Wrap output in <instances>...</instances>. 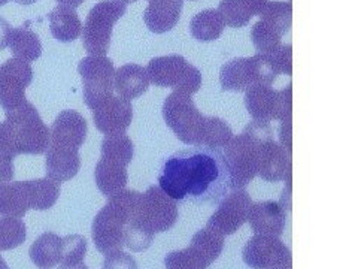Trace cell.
Returning <instances> with one entry per match:
<instances>
[{"instance_id": "obj_1", "label": "cell", "mask_w": 358, "mask_h": 269, "mask_svg": "<svg viewBox=\"0 0 358 269\" xmlns=\"http://www.w3.org/2000/svg\"><path fill=\"white\" fill-rule=\"evenodd\" d=\"M159 187L173 200L220 202L230 190V174L221 150L194 145L164 157Z\"/></svg>"}, {"instance_id": "obj_2", "label": "cell", "mask_w": 358, "mask_h": 269, "mask_svg": "<svg viewBox=\"0 0 358 269\" xmlns=\"http://www.w3.org/2000/svg\"><path fill=\"white\" fill-rule=\"evenodd\" d=\"M142 193L136 190H121L108 198V204L100 209L92 226V237L97 251L108 254L124 247L126 224L134 219L139 209Z\"/></svg>"}, {"instance_id": "obj_3", "label": "cell", "mask_w": 358, "mask_h": 269, "mask_svg": "<svg viewBox=\"0 0 358 269\" xmlns=\"http://www.w3.org/2000/svg\"><path fill=\"white\" fill-rule=\"evenodd\" d=\"M273 138V129L268 121L254 120L238 137L224 147L230 174V190H241L248 186L257 175L259 145L262 141Z\"/></svg>"}, {"instance_id": "obj_4", "label": "cell", "mask_w": 358, "mask_h": 269, "mask_svg": "<svg viewBox=\"0 0 358 269\" xmlns=\"http://www.w3.org/2000/svg\"><path fill=\"white\" fill-rule=\"evenodd\" d=\"M192 96L175 90L164 100L163 118L179 141L187 145H201L206 116L197 109Z\"/></svg>"}, {"instance_id": "obj_5", "label": "cell", "mask_w": 358, "mask_h": 269, "mask_svg": "<svg viewBox=\"0 0 358 269\" xmlns=\"http://www.w3.org/2000/svg\"><path fill=\"white\" fill-rule=\"evenodd\" d=\"M278 72L266 54L257 53L252 57H236L224 63L220 71L222 92H246L252 85H272Z\"/></svg>"}, {"instance_id": "obj_6", "label": "cell", "mask_w": 358, "mask_h": 269, "mask_svg": "<svg viewBox=\"0 0 358 269\" xmlns=\"http://www.w3.org/2000/svg\"><path fill=\"white\" fill-rule=\"evenodd\" d=\"M127 5L118 0H100L83 26V45L90 55H106L115 22L126 14Z\"/></svg>"}, {"instance_id": "obj_7", "label": "cell", "mask_w": 358, "mask_h": 269, "mask_svg": "<svg viewBox=\"0 0 358 269\" xmlns=\"http://www.w3.org/2000/svg\"><path fill=\"white\" fill-rule=\"evenodd\" d=\"M6 121L13 127L20 154H43L50 147V129L30 102L6 111Z\"/></svg>"}, {"instance_id": "obj_8", "label": "cell", "mask_w": 358, "mask_h": 269, "mask_svg": "<svg viewBox=\"0 0 358 269\" xmlns=\"http://www.w3.org/2000/svg\"><path fill=\"white\" fill-rule=\"evenodd\" d=\"M147 74L154 85L169 87L188 95L197 93L201 87V72L178 54L152 59L148 63Z\"/></svg>"}, {"instance_id": "obj_9", "label": "cell", "mask_w": 358, "mask_h": 269, "mask_svg": "<svg viewBox=\"0 0 358 269\" xmlns=\"http://www.w3.org/2000/svg\"><path fill=\"white\" fill-rule=\"evenodd\" d=\"M84 85V102L88 108L96 109L106 99L114 96L115 67L105 55H88L78 64Z\"/></svg>"}, {"instance_id": "obj_10", "label": "cell", "mask_w": 358, "mask_h": 269, "mask_svg": "<svg viewBox=\"0 0 358 269\" xmlns=\"http://www.w3.org/2000/svg\"><path fill=\"white\" fill-rule=\"evenodd\" d=\"M291 85L278 92L271 85L257 84L246 90L245 106L250 116L262 121L291 120Z\"/></svg>"}, {"instance_id": "obj_11", "label": "cell", "mask_w": 358, "mask_h": 269, "mask_svg": "<svg viewBox=\"0 0 358 269\" xmlns=\"http://www.w3.org/2000/svg\"><path fill=\"white\" fill-rule=\"evenodd\" d=\"M179 217L176 200L167 196L159 186H150L141 196L139 209L134 219L154 233L171 230Z\"/></svg>"}, {"instance_id": "obj_12", "label": "cell", "mask_w": 358, "mask_h": 269, "mask_svg": "<svg viewBox=\"0 0 358 269\" xmlns=\"http://www.w3.org/2000/svg\"><path fill=\"white\" fill-rule=\"evenodd\" d=\"M243 262L252 269L291 268V251L279 237L255 235L242 250Z\"/></svg>"}, {"instance_id": "obj_13", "label": "cell", "mask_w": 358, "mask_h": 269, "mask_svg": "<svg viewBox=\"0 0 358 269\" xmlns=\"http://www.w3.org/2000/svg\"><path fill=\"white\" fill-rule=\"evenodd\" d=\"M33 80L29 62L9 59L0 66V106L13 111L26 102V88Z\"/></svg>"}, {"instance_id": "obj_14", "label": "cell", "mask_w": 358, "mask_h": 269, "mask_svg": "<svg viewBox=\"0 0 358 269\" xmlns=\"http://www.w3.org/2000/svg\"><path fill=\"white\" fill-rule=\"evenodd\" d=\"M252 204L251 195L246 190H233L220 202L217 211L208 220L206 228L221 233L222 237L236 233L248 220Z\"/></svg>"}, {"instance_id": "obj_15", "label": "cell", "mask_w": 358, "mask_h": 269, "mask_svg": "<svg viewBox=\"0 0 358 269\" xmlns=\"http://www.w3.org/2000/svg\"><path fill=\"white\" fill-rule=\"evenodd\" d=\"M88 133V125L80 112L66 109L54 120L50 129V147L80 151Z\"/></svg>"}, {"instance_id": "obj_16", "label": "cell", "mask_w": 358, "mask_h": 269, "mask_svg": "<svg viewBox=\"0 0 358 269\" xmlns=\"http://www.w3.org/2000/svg\"><path fill=\"white\" fill-rule=\"evenodd\" d=\"M133 120V106L130 100L120 96H110L103 104L93 109V121L99 132L110 134L126 133Z\"/></svg>"}, {"instance_id": "obj_17", "label": "cell", "mask_w": 358, "mask_h": 269, "mask_svg": "<svg viewBox=\"0 0 358 269\" xmlns=\"http://www.w3.org/2000/svg\"><path fill=\"white\" fill-rule=\"evenodd\" d=\"M291 172L289 153L273 138L262 141L259 145V160H257V175L266 181L278 183L285 179Z\"/></svg>"}, {"instance_id": "obj_18", "label": "cell", "mask_w": 358, "mask_h": 269, "mask_svg": "<svg viewBox=\"0 0 358 269\" xmlns=\"http://www.w3.org/2000/svg\"><path fill=\"white\" fill-rule=\"evenodd\" d=\"M248 221L255 235H273L281 237L287 224V211L281 202L263 200L251 205Z\"/></svg>"}, {"instance_id": "obj_19", "label": "cell", "mask_w": 358, "mask_h": 269, "mask_svg": "<svg viewBox=\"0 0 358 269\" xmlns=\"http://www.w3.org/2000/svg\"><path fill=\"white\" fill-rule=\"evenodd\" d=\"M182 8V0H148V6L143 11V21L152 33L162 35L178 25Z\"/></svg>"}, {"instance_id": "obj_20", "label": "cell", "mask_w": 358, "mask_h": 269, "mask_svg": "<svg viewBox=\"0 0 358 269\" xmlns=\"http://www.w3.org/2000/svg\"><path fill=\"white\" fill-rule=\"evenodd\" d=\"M224 237L221 233L205 228L194 233L192 242L187 247L188 254L192 256L199 269H208L221 256L224 250Z\"/></svg>"}, {"instance_id": "obj_21", "label": "cell", "mask_w": 358, "mask_h": 269, "mask_svg": "<svg viewBox=\"0 0 358 269\" xmlns=\"http://www.w3.org/2000/svg\"><path fill=\"white\" fill-rule=\"evenodd\" d=\"M150 87V78L147 69L143 66L129 63L121 66L115 71L114 76V90L120 97L131 100L141 97L143 93H147Z\"/></svg>"}, {"instance_id": "obj_22", "label": "cell", "mask_w": 358, "mask_h": 269, "mask_svg": "<svg viewBox=\"0 0 358 269\" xmlns=\"http://www.w3.org/2000/svg\"><path fill=\"white\" fill-rule=\"evenodd\" d=\"M47 177L57 183L69 181L80 172L81 156L80 151L64 150L57 147H48L47 150Z\"/></svg>"}, {"instance_id": "obj_23", "label": "cell", "mask_w": 358, "mask_h": 269, "mask_svg": "<svg viewBox=\"0 0 358 269\" xmlns=\"http://www.w3.org/2000/svg\"><path fill=\"white\" fill-rule=\"evenodd\" d=\"M94 179L100 192L105 198H110L121 190H124L129 183L127 166L110 159H100L94 170Z\"/></svg>"}, {"instance_id": "obj_24", "label": "cell", "mask_w": 358, "mask_h": 269, "mask_svg": "<svg viewBox=\"0 0 358 269\" xmlns=\"http://www.w3.org/2000/svg\"><path fill=\"white\" fill-rule=\"evenodd\" d=\"M268 0H221L218 13L229 27L241 29L259 15Z\"/></svg>"}, {"instance_id": "obj_25", "label": "cell", "mask_w": 358, "mask_h": 269, "mask_svg": "<svg viewBox=\"0 0 358 269\" xmlns=\"http://www.w3.org/2000/svg\"><path fill=\"white\" fill-rule=\"evenodd\" d=\"M50 29L59 42H73L83 33V22L73 8L59 5L50 13Z\"/></svg>"}, {"instance_id": "obj_26", "label": "cell", "mask_w": 358, "mask_h": 269, "mask_svg": "<svg viewBox=\"0 0 358 269\" xmlns=\"http://www.w3.org/2000/svg\"><path fill=\"white\" fill-rule=\"evenodd\" d=\"M30 209L24 181L0 184V216L22 219Z\"/></svg>"}, {"instance_id": "obj_27", "label": "cell", "mask_w": 358, "mask_h": 269, "mask_svg": "<svg viewBox=\"0 0 358 269\" xmlns=\"http://www.w3.org/2000/svg\"><path fill=\"white\" fill-rule=\"evenodd\" d=\"M30 259L41 269L57 266L62 259V238L52 232H45L31 244Z\"/></svg>"}, {"instance_id": "obj_28", "label": "cell", "mask_w": 358, "mask_h": 269, "mask_svg": "<svg viewBox=\"0 0 358 269\" xmlns=\"http://www.w3.org/2000/svg\"><path fill=\"white\" fill-rule=\"evenodd\" d=\"M29 202H30V209L36 211H47L55 205V202L60 198L62 187L60 183L54 181L51 178H38L31 179V181H24Z\"/></svg>"}, {"instance_id": "obj_29", "label": "cell", "mask_w": 358, "mask_h": 269, "mask_svg": "<svg viewBox=\"0 0 358 269\" xmlns=\"http://www.w3.org/2000/svg\"><path fill=\"white\" fill-rule=\"evenodd\" d=\"M226 22L217 9H203L189 21V32L199 42H210L218 39Z\"/></svg>"}, {"instance_id": "obj_30", "label": "cell", "mask_w": 358, "mask_h": 269, "mask_svg": "<svg viewBox=\"0 0 358 269\" xmlns=\"http://www.w3.org/2000/svg\"><path fill=\"white\" fill-rule=\"evenodd\" d=\"M8 47L15 59L24 62H35L42 54V43L35 32L27 27H17L10 32Z\"/></svg>"}, {"instance_id": "obj_31", "label": "cell", "mask_w": 358, "mask_h": 269, "mask_svg": "<svg viewBox=\"0 0 358 269\" xmlns=\"http://www.w3.org/2000/svg\"><path fill=\"white\" fill-rule=\"evenodd\" d=\"M259 15L260 21H263L266 26L284 36L291 27L293 6H291L289 2H267V5L263 8Z\"/></svg>"}, {"instance_id": "obj_32", "label": "cell", "mask_w": 358, "mask_h": 269, "mask_svg": "<svg viewBox=\"0 0 358 269\" xmlns=\"http://www.w3.org/2000/svg\"><path fill=\"white\" fill-rule=\"evenodd\" d=\"M134 156V145L126 133L105 137L102 142V157L120 162L124 166L131 163Z\"/></svg>"}, {"instance_id": "obj_33", "label": "cell", "mask_w": 358, "mask_h": 269, "mask_svg": "<svg viewBox=\"0 0 358 269\" xmlns=\"http://www.w3.org/2000/svg\"><path fill=\"white\" fill-rule=\"evenodd\" d=\"M27 238L24 221L15 217L0 219V251L14 250Z\"/></svg>"}, {"instance_id": "obj_34", "label": "cell", "mask_w": 358, "mask_h": 269, "mask_svg": "<svg viewBox=\"0 0 358 269\" xmlns=\"http://www.w3.org/2000/svg\"><path fill=\"white\" fill-rule=\"evenodd\" d=\"M233 132L226 121L220 117H206V127L201 145L208 149L221 150L231 141Z\"/></svg>"}, {"instance_id": "obj_35", "label": "cell", "mask_w": 358, "mask_h": 269, "mask_svg": "<svg viewBox=\"0 0 358 269\" xmlns=\"http://www.w3.org/2000/svg\"><path fill=\"white\" fill-rule=\"evenodd\" d=\"M154 237L155 233L152 230L145 228L139 220L133 219L126 224L124 247H127V249L131 250L133 253H142L150 249L154 241Z\"/></svg>"}, {"instance_id": "obj_36", "label": "cell", "mask_w": 358, "mask_h": 269, "mask_svg": "<svg viewBox=\"0 0 358 269\" xmlns=\"http://www.w3.org/2000/svg\"><path fill=\"white\" fill-rule=\"evenodd\" d=\"M251 39L259 54H271L282 45V36L260 20L251 29Z\"/></svg>"}, {"instance_id": "obj_37", "label": "cell", "mask_w": 358, "mask_h": 269, "mask_svg": "<svg viewBox=\"0 0 358 269\" xmlns=\"http://www.w3.org/2000/svg\"><path fill=\"white\" fill-rule=\"evenodd\" d=\"M87 254V240L81 235H67L62 238V259L60 263L84 262Z\"/></svg>"}, {"instance_id": "obj_38", "label": "cell", "mask_w": 358, "mask_h": 269, "mask_svg": "<svg viewBox=\"0 0 358 269\" xmlns=\"http://www.w3.org/2000/svg\"><path fill=\"white\" fill-rule=\"evenodd\" d=\"M266 55L271 59L278 75H291V72H293V48H291L289 43H282L276 51Z\"/></svg>"}, {"instance_id": "obj_39", "label": "cell", "mask_w": 358, "mask_h": 269, "mask_svg": "<svg viewBox=\"0 0 358 269\" xmlns=\"http://www.w3.org/2000/svg\"><path fill=\"white\" fill-rule=\"evenodd\" d=\"M18 154L20 153L17 149L13 127H10L9 123L5 120L3 123H0V156L14 160Z\"/></svg>"}, {"instance_id": "obj_40", "label": "cell", "mask_w": 358, "mask_h": 269, "mask_svg": "<svg viewBox=\"0 0 358 269\" xmlns=\"http://www.w3.org/2000/svg\"><path fill=\"white\" fill-rule=\"evenodd\" d=\"M102 269H138V263L131 254L117 250L105 254Z\"/></svg>"}, {"instance_id": "obj_41", "label": "cell", "mask_w": 358, "mask_h": 269, "mask_svg": "<svg viewBox=\"0 0 358 269\" xmlns=\"http://www.w3.org/2000/svg\"><path fill=\"white\" fill-rule=\"evenodd\" d=\"M164 266L166 269H199L185 249L166 254Z\"/></svg>"}, {"instance_id": "obj_42", "label": "cell", "mask_w": 358, "mask_h": 269, "mask_svg": "<svg viewBox=\"0 0 358 269\" xmlns=\"http://www.w3.org/2000/svg\"><path fill=\"white\" fill-rule=\"evenodd\" d=\"M15 177L14 160L0 156V184L10 183Z\"/></svg>"}, {"instance_id": "obj_43", "label": "cell", "mask_w": 358, "mask_h": 269, "mask_svg": "<svg viewBox=\"0 0 358 269\" xmlns=\"http://www.w3.org/2000/svg\"><path fill=\"white\" fill-rule=\"evenodd\" d=\"M10 32H13V29H10L9 22L0 17V50H3V48L8 47Z\"/></svg>"}, {"instance_id": "obj_44", "label": "cell", "mask_w": 358, "mask_h": 269, "mask_svg": "<svg viewBox=\"0 0 358 269\" xmlns=\"http://www.w3.org/2000/svg\"><path fill=\"white\" fill-rule=\"evenodd\" d=\"M57 2L60 4V5H64V6H69V8H78V6H81L85 0H57Z\"/></svg>"}, {"instance_id": "obj_45", "label": "cell", "mask_w": 358, "mask_h": 269, "mask_svg": "<svg viewBox=\"0 0 358 269\" xmlns=\"http://www.w3.org/2000/svg\"><path fill=\"white\" fill-rule=\"evenodd\" d=\"M59 269H88V266L84 262H80V263H60Z\"/></svg>"}, {"instance_id": "obj_46", "label": "cell", "mask_w": 358, "mask_h": 269, "mask_svg": "<svg viewBox=\"0 0 358 269\" xmlns=\"http://www.w3.org/2000/svg\"><path fill=\"white\" fill-rule=\"evenodd\" d=\"M18 5H31V4H36L38 0H14Z\"/></svg>"}, {"instance_id": "obj_47", "label": "cell", "mask_w": 358, "mask_h": 269, "mask_svg": "<svg viewBox=\"0 0 358 269\" xmlns=\"http://www.w3.org/2000/svg\"><path fill=\"white\" fill-rule=\"evenodd\" d=\"M0 269H10L9 266H8V263L3 261V257H2V254H0Z\"/></svg>"}, {"instance_id": "obj_48", "label": "cell", "mask_w": 358, "mask_h": 269, "mask_svg": "<svg viewBox=\"0 0 358 269\" xmlns=\"http://www.w3.org/2000/svg\"><path fill=\"white\" fill-rule=\"evenodd\" d=\"M118 2H122V4H124V5H130V4L138 2V0H118Z\"/></svg>"}, {"instance_id": "obj_49", "label": "cell", "mask_w": 358, "mask_h": 269, "mask_svg": "<svg viewBox=\"0 0 358 269\" xmlns=\"http://www.w3.org/2000/svg\"><path fill=\"white\" fill-rule=\"evenodd\" d=\"M8 2H9V0H0V6H5Z\"/></svg>"}, {"instance_id": "obj_50", "label": "cell", "mask_w": 358, "mask_h": 269, "mask_svg": "<svg viewBox=\"0 0 358 269\" xmlns=\"http://www.w3.org/2000/svg\"><path fill=\"white\" fill-rule=\"evenodd\" d=\"M287 269H291V268H287Z\"/></svg>"}]
</instances>
